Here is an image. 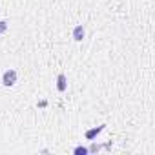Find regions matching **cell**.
I'll return each mask as SVG.
<instances>
[{
	"label": "cell",
	"mask_w": 155,
	"mask_h": 155,
	"mask_svg": "<svg viewBox=\"0 0 155 155\" xmlns=\"http://www.w3.org/2000/svg\"><path fill=\"white\" fill-rule=\"evenodd\" d=\"M2 82H4V86H13V84L17 82V73H15L13 69H8V71L2 75Z\"/></svg>",
	"instance_id": "cell-1"
},
{
	"label": "cell",
	"mask_w": 155,
	"mask_h": 155,
	"mask_svg": "<svg viewBox=\"0 0 155 155\" xmlns=\"http://www.w3.org/2000/svg\"><path fill=\"white\" fill-rule=\"evenodd\" d=\"M82 38H84V28H82V26H77V28L73 29V40L81 42Z\"/></svg>",
	"instance_id": "cell-3"
},
{
	"label": "cell",
	"mask_w": 155,
	"mask_h": 155,
	"mask_svg": "<svg viewBox=\"0 0 155 155\" xmlns=\"http://www.w3.org/2000/svg\"><path fill=\"white\" fill-rule=\"evenodd\" d=\"M6 29H8V24L6 22H0V33H4Z\"/></svg>",
	"instance_id": "cell-6"
},
{
	"label": "cell",
	"mask_w": 155,
	"mask_h": 155,
	"mask_svg": "<svg viewBox=\"0 0 155 155\" xmlns=\"http://www.w3.org/2000/svg\"><path fill=\"white\" fill-rule=\"evenodd\" d=\"M66 88H68V84H66V75H58L57 77V90L58 91H66Z\"/></svg>",
	"instance_id": "cell-2"
},
{
	"label": "cell",
	"mask_w": 155,
	"mask_h": 155,
	"mask_svg": "<svg viewBox=\"0 0 155 155\" xmlns=\"http://www.w3.org/2000/svg\"><path fill=\"white\" fill-rule=\"evenodd\" d=\"M101 131H102V128H95V130H90V131L86 133V137H88V139H93V137H95L97 133H101Z\"/></svg>",
	"instance_id": "cell-4"
},
{
	"label": "cell",
	"mask_w": 155,
	"mask_h": 155,
	"mask_svg": "<svg viewBox=\"0 0 155 155\" xmlns=\"http://www.w3.org/2000/svg\"><path fill=\"white\" fill-rule=\"evenodd\" d=\"M75 153H77V155H81V153H88V150H86V148H81V146H79V148H75Z\"/></svg>",
	"instance_id": "cell-5"
}]
</instances>
